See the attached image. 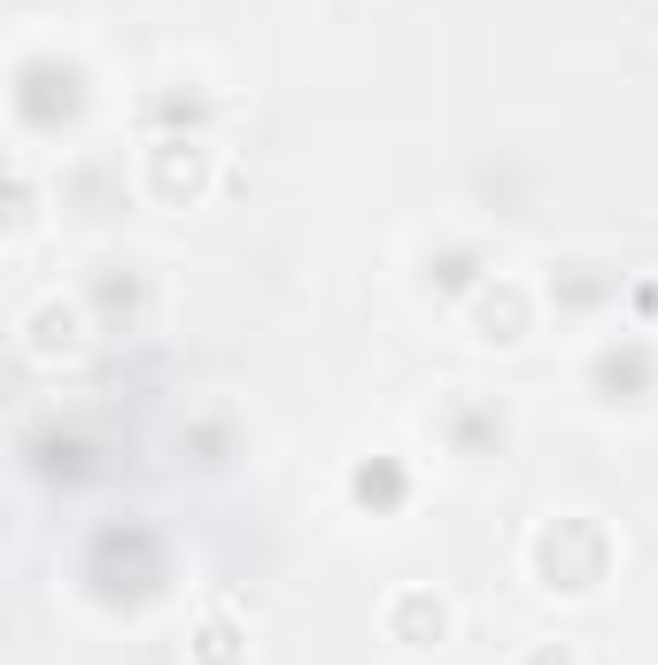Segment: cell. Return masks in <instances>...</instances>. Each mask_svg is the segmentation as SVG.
I'll list each match as a JSON object with an SVG mask.
<instances>
[{
  "mask_svg": "<svg viewBox=\"0 0 658 665\" xmlns=\"http://www.w3.org/2000/svg\"><path fill=\"white\" fill-rule=\"evenodd\" d=\"M202 665H233V635H225V627H202Z\"/></svg>",
  "mask_w": 658,
  "mask_h": 665,
  "instance_id": "cell-1",
  "label": "cell"
}]
</instances>
